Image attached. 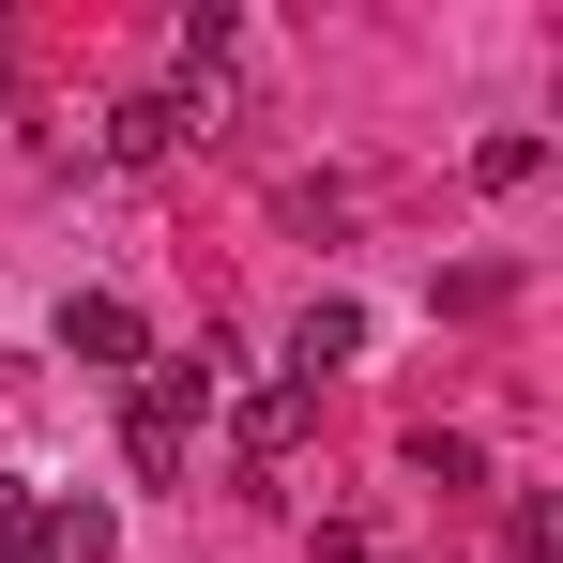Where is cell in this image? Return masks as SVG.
I'll return each instance as SVG.
<instances>
[{"label": "cell", "mask_w": 563, "mask_h": 563, "mask_svg": "<svg viewBox=\"0 0 563 563\" xmlns=\"http://www.w3.org/2000/svg\"><path fill=\"white\" fill-rule=\"evenodd\" d=\"M62 351H77L92 380H137V366H153V320H137L122 289H77V305H62Z\"/></svg>", "instance_id": "cell-1"}, {"label": "cell", "mask_w": 563, "mask_h": 563, "mask_svg": "<svg viewBox=\"0 0 563 563\" xmlns=\"http://www.w3.org/2000/svg\"><path fill=\"white\" fill-rule=\"evenodd\" d=\"M335 366H366V305H351V289H305V320H289V366H275V380H305V396H320Z\"/></svg>", "instance_id": "cell-2"}, {"label": "cell", "mask_w": 563, "mask_h": 563, "mask_svg": "<svg viewBox=\"0 0 563 563\" xmlns=\"http://www.w3.org/2000/svg\"><path fill=\"white\" fill-rule=\"evenodd\" d=\"M77 153H107V168H168V153H198V122H184L168 92H122L92 137H77Z\"/></svg>", "instance_id": "cell-3"}, {"label": "cell", "mask_w": 563, "mask_h": 563, "mask_svg": "<svg viewBox=\"0 0 563 563\" xmlns=\"http://www.w3.org/2000/svg\"><path fill=\"white\" fill-rule=\"evenodd\" d=\"M305 427H320V396H305V380H244V411H229L244 472H289V457H305Z\"/></svg>", "instance_id": "cell-4"}, {"label": "cell", "mask_w": 563, "mask_h": 563, "mask_svg": "<svg viewBox=\"0 0 563 563\" xmlns=\"http://www.w3.org/2000/svg\"><path fill=\"white\" fill-rule=\"evenodd\" d=\"M31 563H122V518H107L92 487H77V503H46V533H31Z\"/></svg>", "instance_id": "cell-5"}, {"label": "cell", "mask_w": 563, "mask_h": 563, "mask_svg": "<svg viewBox=\"0 0 563 563\" xmlns=\"http://www.w3.org/2000/svg\"><path fill=\"white\" fill-rule=\"evenodd\" d=\"M472 184H487V198H518V184H549V137H487V153H472Z\"/></svg>", "instance_id": "cell-6"}, {"label": "cell", "mask_w": 563, "mask_h": 563, "mask_svg": "<svg viewBox=\"0 0 563 563\" xmlns=\"http://www.w3.org/2000/svg\"><path fill=\"white\" fill-rule=\"evenodd\" d=\"M503 549H518V563L563 549V503H549V487H518V503H503Z\"/></svg>", "instance_id": "cell-7"}, {"label": "cell", "mask_w": 563, "mask_h": 563, "mask_svg": "<svg viewBox=\"0 0 563 563\" xmlns=\"http://www.w3.org/2000/svg\"><path fill=\"white\" fill-rule=\"evenodd\" d=\"M411 472H427V487H487V442H457V427H427V442H411Z\"/></svg>", "instance_id": "cell-8"}, {"label": "cell", "mask_w": 563, "mask_h": 563, "mask_svg": "<svg viewBox=\"0 0 563 563\" xmlns=\"http://www.w3.org/2000/svg\"><path fill=\"white\" fill-rule=\"evenodd\" d=\"M31 533H46V503H31V487H0V563H31Z\"/></svg>", "instance_id": "cell-9"}, {"label": "cell", "mask_w": 563, "mask_h": 563, "mask_svg": "<svg viewBox=\"0 0 563 563\" xmlns=\"http://www.w3.org/2000/svg\"><path fill=\"white\" fill-rule=\"evenodd\" d=\"M320 563H380V533L366 518H320Z\"/></svg>", "instance_id": "cell-10"}]
</instances>
